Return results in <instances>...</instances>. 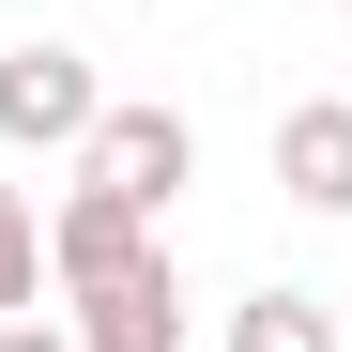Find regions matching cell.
Instances as JSON below:
<instances>
[{
    "label": "cell",
    "instance_id": "obj_1",
    "mask_svg": "<svg viewBox=\"0 0 352 352\" xmlns=\"http://www.w3.org/2000/svg\"><path fill=\"white\" fill-rule=\"evenodd\" d=\"M77 184H107V199L168 214V199L199 184V123H184V107H107V123L77 138Z\"/></svg>",
    "mask_w": 352,
    "mask_h": 352
},
{
    "label": "cell",
    "instance_id": "obj_2",
    "mask_svg": "<svg viewBox=\"0 0 352 352\" xmlns=\"http://www.w3.org/2000/svg\"><path fill=\"white\" fill-rule=\"evenodd\" d=\"M107 123V77L77 62V46H0V138L16 153H62Z\"/></svg>",
    "mask_w": 352,
    "mask_h": 352
},
{
    "label": "cell",
    "instance_id": "obj_3",
    "mask_svg": "<svg viewBox=\"0 0 352 352\" xmlns=\"http://www.w3.org/2000/svg\"><path fill=\"white\" fill-rule=\"evenodd\" d=\"M138 261H168L138 199H107V184H77L62 214H46V276H62V291H107V276H138Z\"/></svg>",
    "mask_w": 352,
    "mask_h": 352
},
{
    "label": "cell",
    "instance_id": "obj_4",
    "mask_svg": "<svg viewBox=\"0 0 352 352\" xmlns=\"http://www.w3.org/2000/svg\"><path fill=\"white\" fill-rule=\"evenodd\" d=\"M77 352H184V276H168V261H138V276L77 291Z\"/></svg>",
    "mask_w": 352,
    "mask_h": 352
},
{
    "label": "cell",
    "instance_id": "obj_5",
    "mask_svg": "<svg viewBox=\"0 0 352 352\" xmlns=\"http://www.w3.org/2000/svg\"><path fill=\"white\" fill-rule=\"evenodd\" d=\"M276 184L307 199V214H352V92H322V107H276Z\"/></svg>",
    "mask_w": 352,
    "mask_h": 352
},
{
    "label": "cell",
    "instance_id": "obj_6",
    "mask_svg": "<svg viewBox=\"0 0 352 352\" xmlns=\"http://www.w3.org/2000/svg\"><path fill=\"white\" fill-rule=\"evenodd\" d=\"M230 352H352V322L307 307V291H245L230 307Z\"/></svg>",
    "mask_w": 352,
    "mask_h": 352
},
{
    "label": "cell",
    "instance_id": "obj_7",
    "mask_svg": "<svg viewBox=\"0 0 352 352\" xmlns=\"http://www.w3.org/2000/svg\"><path fill=\"white\" fill-rule=\"evenodd\" d=\"M31 291H46V214H31L16 184H0V322H16Z\"/></svg>",
    "mask_w": 352,
    "mask_h": 352
},
{
    "label": "cell",
    "instance_id": "obj_8",
    "mask_svg": "<svg viewBox=\"0 0 352 352\" xmlns=\"http://www.w3.org/2000/svg\"><path fill=\"white\" fill-rule=\"evenodd\" d=\"M0 352H77V322H31V307H16V322H0Z\"/></svg>",
    "mask_w": 352,
    "mask_h": 352
}]
</instances>
